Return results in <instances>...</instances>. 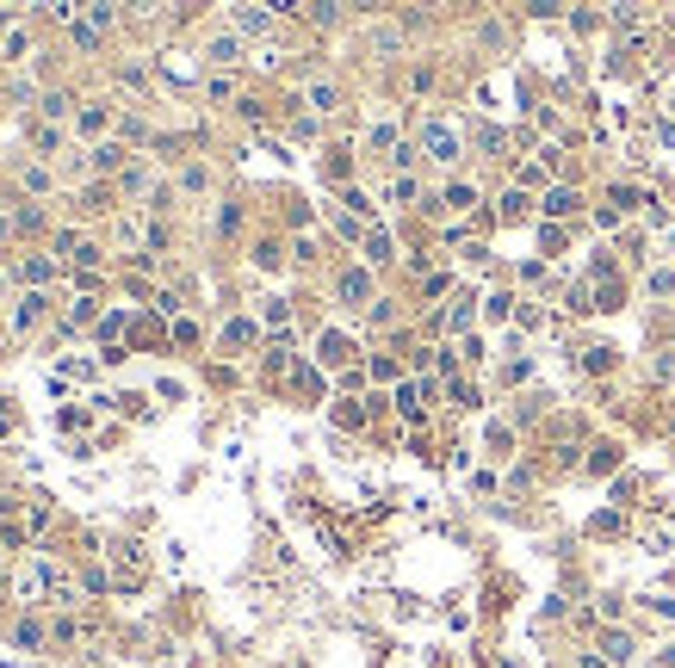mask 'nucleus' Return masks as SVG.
Here are the masks:
<instances>
[{
	"label": "nucleus",
	"mask_w": 675,
	"mask_h": 668,
	"mask_svg": "<svg viewBox=\"0 0 675 668\" xmlns=\"http://www.w3.org/2000/svg\"><path fill=\"white\" fill-rule=\"evenodd\" d=\"M81 638H87V625H81V619H69V613H56V619H50V644H81Z\"/></svg>",
	"instance_id": "22"
},
{
	"label": "nucleus",
	"mask_w": 675,
	"mask_h": 668,
	"mask_svg": "<svg viewBox=\"0 0 675 668\" xmlns=\"http://www.w3.org/2000/svg\"><path fill=\"white\" fill-rule=\"evenodd\" d=\"M205 62H211V68H236V62H242V37H236V31H217V37L205 44Z\"/></svg>",
	"instance_id": "8"
},
{
	"label": "nucleus",
	"mask_w": 675,
	"mask_h": 668,
	"mask_svg": "<svg viewBox=\"0 0 675 668\" xmlns=\"http://www.w3.org/2000/svg\"><path fill=\"white\" fill-rule=\"evenodd\" d=\"M0 50H6V62H31V31H25V25H12V31L0 37Z\"/></svg>",
	"instance_id": "20"
},
{
	"label": "nucleus",
	"mask_w": 675,
	"mask_h": 668,
	"mask_svg": "<svg viewBox=\"0 0 675 668\" xmlns=\"http://www.w3.org/2000/svg\"><path fill=\"white\" fill-rule=\"evenodd\" d=\"M335 291H341V303H378V297H372V272L366 267H347Z\"/></svg>",
	"instance_id": "9"
},
{
	"label": "nucleus",
	"mask_w": 675,
	"mask_h": 668,
	"mask_svg": "<svg viewBox=\"0 0 675 668\" xmlns=\"http://www.w3.org/2000/svg\"><path fill=\"white\" fill-rule=\"evenodd\" d=\"M62 322H69V328H87V322H94V328H100V322H106V316H100V297H75V303H69V316H62Z\"/></svg>",
	"instance_id": "16"
},
{
	"label": "nucleus",
	"mask_w": 675,
	"mask_h": 668,
	"mask_svg": "<svg viewBox=\"0 0 675 668\" xmlns=\"http://www.w3.org/2000/svg\"><path fill=\"white\" fill-rule=\"evenodd\" d=\"M174 347H199V322L192 316H174Z\"/></svg>",
	"instance_id": "30"
},
{
	"label": "nucleus",
	"mask_w": 675,
	"mask_h": 668,
	"mask_svg": "<svg viewBox=\"0 0 675 668\" xmlns=\"http://www.w3.org/2000/svg\"><path fill=\"white\" fill-rule=\"evenodd\" d=\"M595 650H601V656H607V663L620 668V663H632V638H626V632H620V625H607V632H601V644H595Z\"/></svg>",
	"instance_id": "13"
},
{
	"label": "nucleus",
	"mask_w": 675,
	"mask_h": 668,
	"mask_svg": "<svg viewBox=\"0 0 675 668\" xmlns=\"http://www.w3.org/2000/svg\"><path fill=\"white\" fill-rule=\"evenodd\" d=\"M87 25H94V31H112L118 12H112V6H87Z\"/></svg>",
	"instance_id": "34"
},
{
	"label": "nucleus",
	"mask_w": 675,
	"mask_h": 668,
	"mask_svg": "<svg viewBox=\"0 0 675 668\" xmlns=\"http://www.w3.org/2000/svg\"><path fill=\"white\" fill-rule=\"evenodd\" d=\"M6 427H12V421H6V408H0V433H6Z\"/></svg>",
	"instance_id": "42"
},
{
	"label": "nucleus",
	"mask_w": 675,
	"mask_h": 668,
	"mask_svg": "<svg viewBox=\"0 0 675 668\" xmlns=\"http://www.w3.org/2000/svg\"><path fill=\"white\" fill-rule=\"evenodd\" d=\"M589 452H595V458H589V471H595V477H601V471H614V464H620V452H614V446H589Z\"/></svg>",
	"instance_id": "32"
},
{
	"label": "nucleus",
	"mask_w": 675,
	"mask_h": 668,
	"mask_svg": "<svg viewBox=\"0 0 675 668\" xmlns=\"http://www.w3.org/2000/svg\"><path fill=\"white\" fill-rule=\"evenodd\" d=\"M366 261H372V267L391 261V236H385V229H366Z\"/></svg>",
	"instance_id": "27"
},
{
	"label": "nucleus",
	"mask_w": 675,
	"mask_h": 668,
	"mask_svg": "<svg viewBox=\"0 0 675 668\" xmlns=\"http://www.w3.org/2000/svg\"><path fill=\"white\" fill-rule=\"evenodd\" d=\"M446 328H452V334H465V328H471V297H452V310H446Z\"/></svg>",
	"instance_id": "28"
},
{
	"label": "nucleus",
	"mask_w": 675,
	"mask_h": 668,
	"mask_svg": "<svg viewBox=\"0 0 675 668\" xmlns=\"http://www.w3.org/2000/svg\"><path fill=\"white\" fill-rule=\"evenodd\" d=\"M0 359H6V341H0Z\"/></svg>",
	"instance_id": "44"
},
{
	"label": "nucleus",
	"mask_w": 675,
	"mask_h": 668,
	"mask_svg": "<svg viewBox=\"0 0 675 668\" xmlns=\"http://www.w3.org/2000/svg\"><path fill=\"white\" fill-rule=\"evenodd\" d=\"M645 607H651V613H657V619H670V625H675V594H651V600H645Z\"/></svg>",
	"instance_id": "36"
},
{
	"label": "nucleus",
	"mask_w": 675,
	"mask_h": 668,
	"mask_svg": "<svg viewBox=\"0 0 675 668\" xmlns=\"http://www.w3.org/2000/svg\"><path fill=\"white\" fill-rule=\"evenodd\" d=\"M391 198H397V205H409V198H421V186H415L409 173H397V180H391Z\"/></svg>",
	"instance_id": "33"
},
{
	"label": "nucleus",
	"mask_w": 675,
	"mask_h": 668,
	"mask_svg": "<svg viewBox=\"0 0 675 668\" xmlns=\"http://www.w3.org/2000/svg\"><path fill=\"white\" fill-rule=\"evenodd\" d=\"M576 205H582V198H576L570 186H551V192H545V217H570Z\"/></svg>",
	"instance_id": "23"
},
{
	"label": "nucleus",
	"mask_w": 675,
	"mask_h": 668,
	"mask_svg": "<svg viewBox=\"0 0 675 668\" xmlns=\"http://www.w3.org/2000/svg\"><path fill=\"white\" fill-rule=\"evenodd\" d=\"M576 668H614V663H607L601 650H589V656H576Z\"/></svg>",
	"instance_id": "41"
},
{
	"label": "nucleus",
	"mask_w": 675,
	"mask_h": 668,
	"mask_svg": "<svg viewBox=\"0 0 675 668\" xmlns=\"http://www.w3.org/2000/svg\"><path fill=\"white\" fill-rule=\"evenodd\" d=\"M230 19H236V37H261V31H272V12H267V6H236Z\"/></svg>",
	"instance_id": "12"
},
{
	"label": "nucleus",
	"mask_w": 675,
	"mask_h": 668,
	"mask_svg": "<svg viewBox=\"0 0 675 668\" xmlns=\"http://www.w3.org/2000/svg\"><path fill=\"white\" fill-rule=\"evenodd\" d=\"M255 341H261V322H255V316H236V322L224 328V347H255Z\"/></svg>",
	"instance_id": "17"
},
{
	"label": "nucleus",
	"mask_w": 675,
	"mask_h": 668,
	"mask_svg": "<svg viewBox=\"0 0 675 668\" xmlns=\"http://www.w3.org/2000/svg\"><path fill=\"white\" fill-rule=\"evenodd\" d=\"M205 93H211V100H230V93H236V81H230V75H211V81H205Z\"/></svg>",
	"instance_id": "39"
},
{
	"label": "nucleus",
	"mask_w": 675,
	"mask_h": 668,
	"mask_svg": "<svg viewBox=\"0 0 675 668\" xmlns=\"http://www.w3.org/2000/svg\"><path fill=\"white\" fill-rule=\"evenodd\" d=\"M255 267H279V242H255Z\"/></svg>",
	"instance_id": "37"
},
{
	"label": "nucleus",
	"mask_w": 675,
	"mask_h": 668,
	"mask_svg": "<svg viewBox=\"0 0 675 668\" xmlns=\"http://www.w3.org/2000/svg\"><path fill=\"white\" fill-rule=\"evenodd\" d=\"M31 149H37V161H56V149H62V131H56V125H31Z\"/></svg>",
	"instance_id": "18"
},
{
	"label": "nucleus",
	"mask_w": 675,
	"mask_h": 668,
	"mask_svg": "<svg viewBox=\"0 0 675 668\" xmlns=\"http://www.w3.org/2000/svg\"><path fill=\"white\" fill-rule=\"evenodd\" d=\"M347 359H354L347 334H322V366H347Z\"/></svg>",
	"instance_id": "25"
},
{
	"label": "nucleus",
	"mask_w": 675,
	"mask_h": 668,
	"mask_svg": "<svg viewBox=\"0 0 675 668\" xmlns=\"http://www.w3.org/2000/svg\"><path fill=\"white\" fill-rule=\"evenodd\" d=\"M651 291H657V297H670V291H675V272L657 267V272H651Z\"/></svg>",
	"instance_id": "40"
},
{
	"label": "nucleus",
	"mask_w": 675,
	"mask_h": 668,
	"mask_svg": "<svg viewBox=\"0 0 675 668\" xmlns=\"http://www.w3.org/2000/svg\"><path fill=\"white\" fill-rule=\"evenodd\" d=\"M37 112H44V125H75V112H81V100L75 93H62V87H44V100H37Z\"/></svg>",
	"instance_id": "4"
},
{
	"label": "nucleus",
	"mask_w": 675,
	"mask_h": 668,
	"mask_svg": "<svg viewBox=\"0 0 675 668\" xmlns=\"http://www.w3.org/2000/svg\"><path fill=\"white\" fill-rule=\"evenodd\" d=\"M44 223H50V217H44L37 205H19V211H12V236H37Z\"/></svg>",
	"instance_id": "24"
},
{
	"label": "nucleus",
	"mask_w": 675,
	"mask_h": 668,
	"mask_svg": "<svg viewBox=\"0 0 675 668\" xmlns=\"http://www.w3.org/2000/svg\"><path fill=\"white\" fill-rule=\"evenodd\" d=\"M496 217H502V223H521V217H527V192H521V186H508V192L496 198Z\"/></svg>",
	"instance_id": "21"
},
{
	"label": "nucleus",
	"mask_w": 675,
	"mask_h": 668,
	"mask_svg": "<svg viewBox=\"0 0 675 668\" xmlns=\"http://www.w3.org/2000/svg\"><path fill=\"white\" fill-rule=\"evenodd\" d=\"M69 37H75V50H81V56H100V44H106V31H94L87 19H75V25H69Z\"/></svg>",
	"instance_id": "19"
},
{
	"label": "nucleus",
	"mask_w": 675,
	"mask_h": 668,
	"mask_svg": "<svg viewBox=\"0 0 675 668\" xmlns=\"http://www.w3.org/2000/svg\"><path fill=\"white\" fill-rule=\"evenodd\" d=\"M44 316H50V291H25L19 310H12V328L31 334V328H44Z\"/></svg>",
	"instance_id": "6"
},
{
	"label": "nucleus",
	"mask_w": 675,
	"mask_h": 668,
	"mask_svg": "<svg viewBox=\"0 0 675 668\" xmlns=\"http://www.w3.org/2000/svg\"><path fill=\"white\" fill-rule=\"evenodd\" d=\"M155 192H161L155 167H149V161H131V167H125V180H118V198H155Z\"/></svg>",
	"instance_id": "5"
},
{
	"label": "nucleus",
	"mask_w": 675,
	"mask_h": 668,
	"mask_svg": "<svg viewBox=\"0 0 675 668\" xmlns=\"http://www.w3.org/2000/svg\"><path fill=\"white\" fill-rule=\"evenodd\" d=\"M440 205H446V211H471V205H477V186H471V180H446Z\"/></svg>",
	"instance_id": "15"
},
{
	"label": "nucleus",
	"mask_w": 675,
	"mask_h": 668,
	"mask_svg": "<svg viewBox=\"0 0 675 668\" xmlns=\"http://www.w3.org/2000/svg\"><path fill=\"white\" fill-rule=\"evenodd\" d=\"M112 131H118V106H112V100H81V112H75V136L94 149V142H106Z\"/></svg>",
	"instance_id": "1"
},
{
	"label": "nucleus",
	"mask_w": 675,
	"mask_h": 668,
	"mask_svg": "<svg viewBox=\"0 0 675 668\" xmlns=\"http://www.w3.org/2000/svg\"><path fill=\"white\" fill-rule=\"evenodd\" d=\"M118 569L125 575H142V544H118Z\"/></svg>",
	"instance_id": "31"
},
{
	"label": "nucleus",
	"mask_w": 675,
	"mask_h": 668,
	"mask_svg": "<svg viewBox=\"0 0 675 668\" xmlns=\"http://www.w3.org/2000/svg\"><path fill=\"white\" fill-rule=\"evenodd\" d=\"M421 142H427V155H434V161H446V167L459 161V131H446V125H427V131H421Z\"/></svg>",
	"instance_id": "10"
},
{
	"label": "nucleus",
	"mask_w": 675,
	"mask_h": 668,
	"mask_svg": "<svg viewBox=\"0 0 675 668\" xmlns=\"http://www.w3.org/2000/svg\"><path fill=\"white\" fill-rule=\"evenodd\" d=\"M261 322H267V328H285V322H291L285 297H267V303H261Z\"/></svg>",
	"instance_id": "29"
},
{
	"label": "nucleus",
	"mask_w": 675,
	"mask_h": 668,
	"mask_svg": "<svg viewBox=\"0 0 675 668\" xmlns=\"http://www.w3.org/2000/svg\"><path fill=\"white\" fill-rule=\"evenodd\" d=\"M6 93H12V100H19V106H25V100H44V93H37V87H31V81H19V75H12V81H6Z\"/></svg>",
	"instance_id": "38"
},
{
	"label": "nucleus",
	"mask_w": 675,
	"mask_h": 668,
	"mask_svg": "<svg viewBox=\"0 0 675 668\" xmlns=\"http://www.w3.org/2000/svg\"><path fill=\"white\" fill-rule=\"evenodd\" d=\"M19 186H25V205H37V198L56 192V167L50 161H19Z\"/></svg>",
	"instance_id": "3"
},
{
	"label": "nucleus",
	"mask_w": 675,
	"mask_h": 668,
	"mask_svg": "<svg viewBox=\"0 0 675 668\" xmlns=\"http://www.w3.org/2000/svg\"><path fill=\"white\" fill-rule=\"evenodd\" d=\"M50 644V625L37 619V613H25L19 625H12V650H44Z\"/></svg>",
	"instance_id": "11"
},
{
	"label": "nucleus",
	"mask_w": 675,
	"mask_h": 668,
	"mask_svg": "<svg viewBox=\"0 0 675 668\" xmlns=\"http://www.w3.org/2000/svg\"><path fill=\"white\" fill-rule=\"evenodd\" d=\"M582 366H589V372H607V366H614V347H589Z\"/></svg>",
	"instance_id": "35"
},
{
	"label": "nucleus",
	"mask_w": 675,
	"mask_h": 668,
	"mask_svg": "<svg viewBox=\"0 0 675 668\" xmlns=\"http://www.w3.org/2000/svg\"><path fill=\"white\" fill-rule=\"evenodd\" d=\"M310 106H316V112H335V106H341L335 81H310Z\"/></svg>",
	"instance_id": "26"
},
{
	"label": "nucleus",
	"mask_w": 675,
	"mask_h": 668,
	"mask_svg": "<svg viewBox=\"0 0 675 668\" xmlns=\"http://www.w3.org/2000/svg\"><path fill=\"white\" fill-rule=\"evenodd\" d=\"M125 167H131V142L106 136V142H94V149H87V173H94V180H106V186H112V180H125Z\"/></svg>",
	"instance_id": "2"
},
{
	"label": "nucleus",
	"mask_w": 675,
	"mask_h": 668,
	"mask_svg": "<svg viewBox=\"0 0 675 668\" xmlns=\"http://www.w3.org/2000/svg\"><path fill=\"white\" fill-rule=\"evenodd\" d=\"M205 186H211V173H205V161H192V167H180V180H174V192H180V198H199Z\"/></svg>",
	"instance_id": "14"
},
{
	"label": "nucleus",
	"mask_w": 675,
	"mask_h": 668,
	"mask_svg": "<svg viewBox=\"0 0 675 668\" xmlns=\"http://www.w3.org/2000/svg\"><path fill=\"white\" fill-rule=\"evenodd\" d=\"M19 278H25L31 291H44V285L62 278V261H56V254H25V261H19Z\"/></svg>",
	"instance_id": "7"
},
{
	"label": "nucleus",
	"mask_w": 675,
	"mask_h": 668,
	"mask_svg": "<svg viewBox=\"0 0 675 668\" xmlns=\"http://www.w3.org/2000/svg\"><path fill=\"white\" fill-rule=\"evenodd\" d=\"M6 544H12V538H0V557H6Z\"/></svg>",
	"instance_id": "43"
}]
</instances>
